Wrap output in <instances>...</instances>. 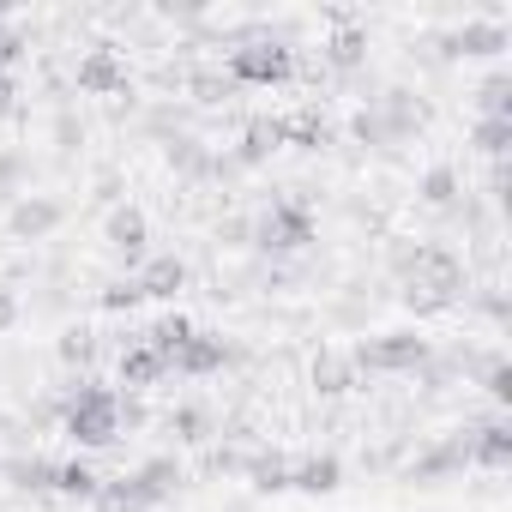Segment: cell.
Listing matches in <instances>:
<instances>
[{"label": "cell", "instance_id": "6da1fadb", "mask_svg": "<svg viewBox=\"0 0 512 512\" xmlns=\"http://www.w3.org/2000/svg\"><path fill=\"white\" fill-rule=\"evenodd\" d=\"M458 302H464V260H458L452 247H440V241H422L416 247V266L404 278V308L416 320H428V314H446Z\"/></svg>", "mask_w": 512, "mask_h": 512}, {"label": "cell", "instance_id": "7a4b0ae2", "mask_svg": "<svg viewBox=\"0 0 512 512\" xmlns=\"http://www.w3.org/2000/svg\"><path fill=\"white\" fill-rule=\"evenodd\" d=\"M61 428L79 452H109L121 440V392L97 386L91 374L67 386V404H61Z\"/></svg>", "mask_w": 512, "mask_h": 512}, {"label": "cell", "instance_id": "3957f363", "mask_svg": "<svg viewBox=\"0 0 512 512\" xmlns=\"http://www.w3.org/2000/svg\"><path fill=\"white\" fill-rule=\"evenodd\" d=\"M229 85L241 91V85H290L296 79V49L284 43V37H272V31H260V37H241L235 49H229Z\"/></svg>", "mask_w": 512, "mask_h": 512}, {"label": "cell", "instance_id": "277c9868", "mask_svg": "<svg viewBox=\"0 0 512 512\" xmlns=\"http://www.w3.org/2000/svg\"><path fill=\"white\" fill-rule=\"evenodd\" d=\"M308 241H314V211H308V199H272L260 217H253V247L272 253V260L302 253Z\"/></svg>", "mask_w": 512, "mask_h": 512}, {"label": "cell", "instance_id": "5b68a950", "mask_svg": "<svg viewBox=\"0 0 512 512\" xmlns=\"http://www.w3.org/2000/svg\"><path fill=\"white\" fill-rule=\"evenodd\" d=\"M428 338L422 332H380V338H362L356 350H350V368L356 374H416V368H428Z\"/></svg>", "mask_w": 512, "mask_h": 512}, {"label": "cell", "instance_id": "8992f818", "mask_svg": "<svg viewBox=\"0 0 512 512\" xmlns=\"http://www.w3.org/2000/svg\"><path fill=\"white\" fill-rule=\"evenodd\" d=\"M115 482H121V494H127L133 506L157 512L163 500H175V488L187 482V470H181V458H175V452H157V458H145L133 476H115Z\"/></svg>", "mask_w": 512, "mask_h": 512}, {"label": "cell", "instance_id": "52a82bcc", "mask_svg": "<svg viewBox=\"0 0 512 512\" xmlns=\"http://www.w3.org/2000/svg\"><path fill=\"white\" fill-rule=\"evenodd\" d=\"M434 49H440V61H500L506 55V25L500 19H470L458 31H440Z\"/></svg>", "mask_w": 512, "mask_h": 512}, {"label": "cell", "instance_id": "ba28073f", "mask_svg": "<svg viewBox=\"0 0 512 512\" xmlns=\"http://www.w3.org/2000/svg\"><path fill=\"white\" fill-rule=\"evenodd\" d=\"M368 115H374V127H380L386 145H404V139H416L428 127V103L416 91H386V97L368 103Z\"/></svg>", "mask_w": 512, "mask_h": 512}, {"label": "cell", "instance_id": "9c48e42d", "mask_svg": "<svg viewBox=\"0 0 512 512\" xmlns=\"http://www.w3.org/2000/svg\"><path fill=\"white\" fill-rule=\"evenodd\" d=\"M163 163L175 169V175H187V181H223V175H235V163L229 157H217L205 139H193V133H169L163 139Z\"/></svg>", "mask_w": 512, "mask_h": 512}, {"label": "cell", "instance_id": "30bf717a", "mask_svg": "<svg viewBox=\"0 0 512 512\" xmlns=\"http://www.w3.org/2000/svg\"><path fill=\"white\" fill-rule=\"evenodd\" d=\"M61 223H67V205L49 199V193H25V199L7 205V235L13 241H49Z\"/></svg>", "mask_w": 512, "mask_h": 512}, {"label": "cell", "instance_id": "8fae6325", "mask_svg": "<svg viewBox=\"0 0 512 512\" xmlns=\"http://www.w3.org/2000/svg\"><path fill=\"white\" fill-rule=\"evenodd\" d=\"M464 464H470V452H464V428H452V434L428 440V446L404 464V482H446V476H458Z\"/></svg>", "mask_w": 512, "mask_h": 512}, {"label": "cell", "instance_id": "7c38bea8", "mask_svg": "<svg viewBox=\"0 0 512 512\" xmlns=\"http://www.w3.org/2000/svg\"><path fill=\"white\" fill-rule=\"evenodd\" d=\"M103 241L115 247V260L121 266H145V241H151V217L139 211V205H115L109 211V223H103Z\"/></svg>", "mask_w": 512, "mask_h": 512}, {"label": "cell", "instance_id": "4fadbf2b", "mask_svg": "<svg viewBox=\"0 0 512 512\" xmlns=\"http://www.w3.org/2000/svg\"><path fill=\"white\" fill-rule=\"evenodd\" d=\"M464 452H470L476 470H506V464H512V422H500V416L470 422V428H464Z\"/></svg>", "mask_w": 512, "mask_h": 512}, {"label": "cell", "instance_id": "5bb4252c", "mask_svg": "<svg viewBox=\"0 0 512 512\" xmlns=\"http://www.w3.org/2000/svg\"><path fill=\"white\" fill-rule=\"evenodd\" d=\"M79 91H85V97H121V91H127V61L115 55V43H97V49L79 61Z\"/></svg>", "mask_w": 512, "mask_h": 512}, {"label": "cell", "instance_id": "9a60e30c", "mask_svg": "<svg viewBox=\"0 0 512 512\" xmlns=\"http://www.w3.org/2000/svg\"><path fill=\"white\" fill-rule=\"evenodd\" d=\"M133 278H139L145 302H175L187 290V260H181V253H145V266Z\"/></svg>", "mask_w": 512, "mask_h": 512}, {"label": "cell", "instance_id": "2e32d148", "mask_svg": "<svg viewBox=\"0 0 512 512\" xmlns=\"http://www.w3.org/2000/svg\"><path fill=\"white\" fill-rule=\"evenodd\" d=\"M223 362H229V344H223V332H193L181 350H175V362H169V374H187V380H205V374H223Z\"/></svg>", "mask_w": 512, "mask_h": 512}, {"label": "cell", "instance_id": "e0dca14e", "mask_svg": "<svg viewBox=\"0 0 512 512\" xmlns=\"http://www.w3.org/2000/svg\"><path fill=\"white\" fill-rule=\"evenodd\" d=\"M278 139L296 145V151H326L332 145V121L320 103H302L296 115H278Z\"/></svg>", "mask_w": 512, "mask_h": 512}, {"label": "cell", "instance_id": "ac0fdd59", "mask_svg": "<svg viewBox=\"0 0 512 512\" xmlns=\"http://www.w3.org/2000/svg\"><path fill=\"white\" fill-rule=\"evenodd\" d=\"M326 67L332 73H362L368 67V25H356V19H338V31L326 37Z\"/></svg>", "mask_w": 512, "mask_h": 512}, {"label": "cell", "instance_id": "d6986e66", "mask_svg": "<svg viewBox=\"0 0 512 512\" xmlns=\"http://www.w3.org/2000/svg\"><path fill=\"white\" fill-rule=\"evenodd\" d=\"M115 374H121V386H127V392H145V386H157V380L169 374V362H163L145 338H127V350L115 356Z\"/></svg>", "mask_w": 512, "mask_h": 512}, {"label": "cell", "instance_id": "ffe728a7", "mask_svg": "<svg viewBox=\"0 0 512 512\" xmlns=\"http://www.w3.org/2000/svg\"><path fill=\"white\" fill-rule=\"evenodd\" d=\"M278 145H284V139H278V115H272V121H247V133H241V145L229 151V163H235V169H260V163H272Z\"/></svg>", "mask_w": 512, "mask_h": 512}, {"label": "cell", "instance_id": "44dd1931", "mask_svg": "<svg viewBox=\"0 0 512 512\" xmlns=\"http://www.w3.org/2000/svg\"><path fill=\"white\" fill-rule=\"evenodd\" d=\"M290 470H296V464H290L284 452H247V470H241V476H247L253 494H284V488H290Z\"/></svg>", "mask_w": 512, "mask_h": 512}, {"label": "cell", "instance_id": "7402d4cb", "mask_svg": "<svg viewBox=\"0 0 512 512\" xmlns=\"http://www.w3.org/2000/svg\"><path fill=\"white\" fill-rule=\"evenodd\" d=\"M290 488H302V494H332V488H344V464H338L332 452H314V458H302V464L290 470Z\"/></svg>", "mask_w": 512, "mask_h": 512}, {"label": "cell", "instance_id": "603a6c76", "mask_svg": "<svg viewBox=\"0 0 512 512\" xmlns=\"http://www.w3.org/2000/svg\"><path fill=\"white\" fill-rule=\"evenodd\" d=\"M308 374H314V392H320V398H344V392H356V368H350V356H338V350H320Z\"/></svg>", "mask_w": 512, "mask_h": 512}, {"label": "cell", "instance_id": "cb8c5ba5", "mask_svg": "<svg viewBox=\"0 0 512 512\" xmlns=\"http://www.w3.org/2000/svg\"><path fill=\"white\" fill-rule=\"evenodd\" d=\"M0 476L19 494H55V458H13V464H0Z\"/></svg>", "mask_w": 512, "mask_h": 512}, {"label": "cell", "instance_id": "d4e9b609", "mask_svg": "<svg viewBox=\"0 0 512 512\" xmlns=\"http://www.w3.org/2000/svg\"><path fill=\"white\" fill-rule=\"evenodd\" d=\"M476 121H512V73L494 67L476 91Z\"/></svg>", "mask_w": 512, "mask_h": 512}, {"label": "cell", "instance_id": "484cf974", "mask_svg": "<svg viewBox=\"0 0 512 512\" xmlns=\"http://www.w3.org/2000/svg\"><path fill=\"white\" fill-rule=\"evenodd\" d=\"M416 193H422V205H434V211H452V205L464 199V181H458V169H452V163H434V169L416 181Z\"/></svg>", "mask_w": 512, "mask_h": 512}, {"label": "cell", "instance_id": "4316f807", "mask_svg": "<svg viewBox=\"0 0 512 512\" xmlns=\"http://www.w3.org/2000/svg\"><path fill=\"white\" fill-rule=\"evenodd\" d=\"M97 488H103V476H97L91 458H67V464H55V494H67V500H97Z\"/></svg>", "mask_w": 512, "mask_h": 512}, {"label": "cell", "instance_id": "83f0119b", "mask_svg": "<svg viewBox=\"0 0 512 512\" xmlns=\"http://www.w3.org/2000/svg\"><path fill=\"white\" fill-rule=\"evenodd\" d=\"M97 350H103V344H97V332H91V326H67V332L55 338V356H61L67 368H79V380H85V368L97 362Z\"/></svg>", "mask_w": 512, "mask_h": 512}, {"label": "cell", "instance_id": "f1b7e54d", "mask_svg": "<svg viewBox=\"0 0 512 512\" xmlns=\"http://www.w3.org/2000/svg\"><path fill=\"white\" fill-rule=\"evenodd\" d=\"M193 332H199V326H193L187 314H163V320H157V326L145 332V344H151V350H157L163 362H175V350H181V344H187Z\"/></svg>", "mask_w": 512, "mask_h": 512}, {"label": "cell", "instance_id": "f546056e", "mask_svg": "<svg viewBox=\"0 0 512 512\" xmlns=\"http://www.w3.org/2000/svg\"><path fill=\"white\" fill-rule=\"evenodd\" d=\"M163 422H169V434H175L181 446H199V440H211V416H205V404H175Z\"/></svg>", "mask_w": 512, "mask_h": 512}, {"label": "cell", "instance_id": "4dcf8cb0", "mask_svg": "<svg viewBox=\"0 0 512 512\" xmlns=\"http://www.w3.org/2000/svg\"><path fill=\"white\" fill-rule=\"evenodd\" d=\"M97 308H103V314H133V308H145V290H139V278L127 272V278H115L109 290H97Z\"/></svg>", "mask_w": 512, "mask_h": 512}, {"label": "cell", "instance_id": "1f68e13d", "mask_svg": "<svg viewBox=\"0 0 512 512\" xmlns=\"http://www.w3.org/2000/svg\"><path fill=\"white\" fill-rule=\"evenodd\" d=\"M25 175H31L25 151H0V205H13V199H25Z\"/></svg>", "mask_w": 512, "mask_h": 512}, {"label": "cell", "instance_id": "d6a6232c", "mask_svg": "<svg viewBox=\"0 0 512 512\" xmlns=\"http://www.w3.org/2000/svg\"><path fill=\"white\" fill-rule=\"evenodd\" d=\"M476 151L482 157H494V163H506V151H512V121H476Z\"/></svg>", "mask_w": 512, "mask_h": 512}, {"label": "cell", "instance_id": "836d02e7", "mask_svg": "<svg viewBox=\"0 0 512 512\" xmlns=\"http://www.w3.org/2000/svg\"><path fill=\"white\" fill-rule=\"evenodd\" d=\"M482 392L494 398V404H512V362L494 350V356H482Z\"/></svg>", "mask_w": 512, "mask_h": 512}, {"label": "cell", "instance_id": "e575fe53", "mask_svg": "<svg viewBox=\"0 0 512 512\" xmlns=\"http://www.w3.org/2000/svg\"><path fill=\"white\" fill-rule=\"evenodd\" d=\"M187 91H193V103H229V97H235L229 73H193V79H187Z\"/></svg>", "mask_w": 512, "mask_h": 512}, {"label": "cell", "instance_id": "d590c367", "mask_svg": "<svg viewBox=\"0 0 512 512\" xmlns=\"http://www.w3.org/2000/svg\"><path fill=\"white\" fill-rule=\"evenodd\" d=\"M25 49H31V43H25V31H13V25H0V73H13V67L25 61Z\"/></svg>", "mask_w": 512, "mask_h": 512}, {"label": "cell", "instance_id": "8d00e7d4", "mask_svg": "<svg viewBox=\"0 0 512 512\" xmlns=\"http://www.w3.org/2000/svg\"><path fill=\"white\" fill-rule=\"evenodd\" d=\"M91 506H97V512H145V506H133V500H127V494H121V482H103V488H97V500H91Z\"/></svg>", "mask_w": 512, "mask_h": 512}, {"label": "cell", "instance_id": "74e56055", "mask_svg": "<svg viewBox=\"0 0 512 512\" xmlns=\"http://www.w3.org/2000/svg\"><path fill=\"white\" fill-rule=\"evenodd\" d=\"M217 241L241 247V241H253V223H247V217H229V223H217Z\"/></svg>", "mask_w": 512, "mask_h": 512}, {"label": "cell", "instance_id": "f35d334b", "mask_svg": "<svg viewBox=\"0 0 512 512\" xmlns=\"http://www.w3.org/2000/svg\"><path fill=\"white\" fill-rule=\"evenodd\" d=\"M7 115H19V79L0 73V121H7Z\"/></svg>", "mask_w": 512, "mask_h": 512}, {"label": "cell", "instance_id": "ab89813d", "mask_svg": "<svg viewBox=\"0 0 512 512\" xmlns=\"http://www.w3.org/2000/svg\"><path fill=\"white\" fill-rule=\"evenodd\" d=\"M13 326H19V296L0 290V332H13Z\"/></svg>", "mask_w": 512, "mask_h": 512}, {"label": "cell", "instance_id": "60d3db41", "mask_svg": "<svg viewBox=\"0 0 512 512\" xmlns=\"http://www.w3.org/2000/svg\"><path fill=\"white\" fill-rule=\"evenodd\" d=\"M476 302H482V314H488V320H506V314H512V308H506V296H500V290H482V296H476Z\"/></svg>", "mask_w": 512, "mask_h": 512}, {"label": "cell", "instance_id": "b9f144b4", "mask_svg": "<svg viewBox=\"0 0 512 512\" xmlns=\"http://www.w3.org/2000/svg\"><path fill=\"white\" fill-rule=\"evenodd\" d=\"M139 422H145V404L133 392H121V428H139Z\"/></svg>", "mask_w": 512, "mask_h": 512}, {"label": "cell", "instance_id": "7bdbcfd3", "mask_svg": "<svg viewBox=\"0 0 512 512\" xmlns=\"http://www.w3.org/2000/svg\"><path fill=\"white\" fill-rule=\"evenodd\" d=\"M55 133H61V151H73V145H79V121H73V115H61V127H55Z\"/></svg>", "mask_w": 512, "mask_h": 512}, {"label": "cell", "instance_id": "ee69618b", "mask_svg": "<svg viewBox=\"0 0 512 512\" xmlns=\"http://www.w3.org/2000/svg\"><path fill=\"white\" fill-rule=\"evenodd\" d=\"M0 25H13V7H7V0H0Z\"/></svg>", "mask_w": 512, "mask_h": 512}]
</instances>
